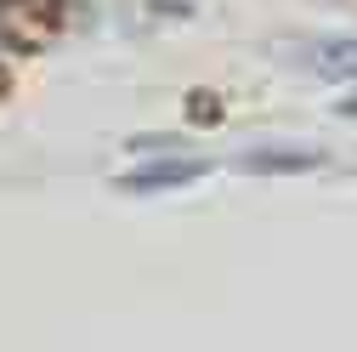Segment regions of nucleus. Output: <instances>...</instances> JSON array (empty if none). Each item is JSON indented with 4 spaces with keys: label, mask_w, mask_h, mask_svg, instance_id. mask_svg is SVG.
Returning <instances> with one entry per match:
<instances>
[{
    "label": "nucleus",
    "mask_w": 357,
    "mask_h": 352,
    "mask_svg": "<svg viewBox=\"0 0 357 352\" xmlns=\"http://www.w3.org/2000/svg\"><path fill=\"white\" fill-rule=\"evenodd\" d=\"M306 63L329 80H357V40H324V46L306 52Z\"/></svg>",
    "instance_id": "f257e3e1"
},
{
    "label": "nucleus",
    "mask_w": 357,
    "mask_h": 352,
    "mask_svg": "<svg viewBox=\"0 0 357 352\" xmlns=\"http://www.w3.org/2000/svg\"><path fill=\"white\" fill-rule=\"evenodd\" d=\"M188 176H199L193 159H165V165H148L137 176H125V188H170V182H188Z\"/></svg>",
    "instance_id": "f03ea898"
},
{
    "label": "nucleus",
    "mask_w": 357,
    "mask_h": 352,
    "mask_svg": "<svg viewBox=\"0 0 357 352\" xmlns=\"http://www.w3.org/2000/svg\"><path fill=\"white\" fill-rule=\"evenodd\" d=\"M250 170H273V165H312V154H250Z\"/></svg>",
    "instance_id": "7ed1b4c3"
},
{
    "label": "nucleus",
    "mask_w": 357,
    "mask_h": 352,
    "mask_svg": "<svg viewBox=\"0 0 357 352\" xmlns=\"http://www.w3.org/2000/svg\"><path fill=\"white\" fill-rule=\"evenodd\" d=\"M34 6H52V0H34Z\"/></svg>",
    "instance_id": "20e7f679"
},
{
    "label": "nucleus",
    "mask_w": 357,
    "mask_h": 352,
    "mask_svg": "<svg viewBox=\"0 0 357 352\" xmlns=\"http://www.w3.org/2000/svg\"><path fill=\"white\" fill-rule=\"evenodd\" d=\"M0 85H6V74H0Z\"/></svg>",
    "instance_id": "39448f33"
}]
</instances>
